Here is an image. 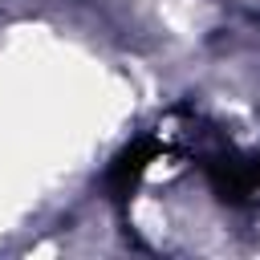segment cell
I'll return each mask as SVG.
<instances>
[{"instance_id":"obj_1","label":"cell","mask_w":260,"mask_h":260,"mask_svg":"<svg viewBox=\"0 0 260 260\" xmlns=\"http://www.w3.org/2000/svg\"><path fill=\"white\" fill-rule=\"evenodd\" d=\"M203 179H207L211 195H219L223 203L240 207L260 191V150H248V154L232 150V146L211 150L203 158Z\"/></svg>"},{"instance_id":"obj_2","label":"cell","mask_w":260,"mask_h":260,"mask_svg":"<svg viewBox=\"0 0 260 260\" xmlns=\"http://www.w3.org/2000/svg\"><path fill=\"white\" fill-rule=\"evenodd\" d=\"M154 158H158V142H154L150 134H146V138H134L130 146H122V150L114 154V162L106 167V191H110V199H114V203L130 199Z\"/></svg>"}]
</instances>
